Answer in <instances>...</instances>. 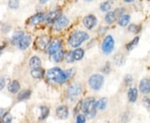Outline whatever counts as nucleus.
<instances>
[{"instance_id":"obj_37","label":"nucleus","mask_w":150,"mask_h":123,"mask_svg":"<svg viewBox=\"0 0 150 123\" xmlns=\"http://www.w3.org/2000/svg\"><path fill=\"white\" fill-rule=\"evenodd\" d=\"M144 103L147 107H150V98H147V99H145Z\"/></svg>"},{"instance_id":"obj_2","label":"nucleus","mask_w":150,"mask_h":123,"mask_svg":"<svg viewBox=\"0 0 150 123\" xmlns=\"http://www.w3.org/2000/svg\"><path fill=\"white\" fill-rule=\"evenodd\" d=\"M96 102L93 97H88L83 102V111L87 117L91 119L96 115Z\"/></svg>"},{"instance_id":"obj_14","label":"nucleus","mask_w":150,"mask_h":123,"mask_svg":"<svg viewBox=\"0 0 150 123\" xmlns=\"http://www.w3.org/2000/svg\"><path fill=\"white\" fill-rule=\"evenodd\" d=\"M56 114H57L58 117L62 120H64L69 117V109L66 106H61L57 108Z\"/></svg>"},{"instance_id":"obj_4","label":"nucleus","mask_w":150,"mask_h":123,"mask_svg":"<svg viewBox=\"0 0 150 123\" xmlns=\"http://www.w3.org/2000/svg\"><path fill=\"white\" fill-rule=\"evenodd\" d=\"M103 77L100 74H93L88 79V84L92 89L93 90H99L103 84Z\"/></svg>"},{"instance_id":"obj_27","label":"nucleus","mask_w":150,"mask_h":123,"mask_svg":"<svg viewBox=\"0 0 150 123\" xmlns=\"http://www.w3.org/2000/svg\"><path fill=\"white\" fill-rule=\"evenodd\" d=\"M31 95V91L29 90H25V91H23L20 92L18 96V101H23L25 99H28Z\"/></svg>"},{"instance_id":"obj_13","label":"nucleus","mask_w":150,"mask_h":123,"mask_svg":"<svg viewBox=\"0 0 150 123\" xmlns=\"http://www.w3.org/2000/svg\"><path fill=\"white\" fill-rule=\"evenodd\" d=\"M140 91L144 94H149L150 92V79L144 78L141 80L139 84Z\"/></svg>"},{"instance_id":"obj_26","label":"nucleus","mask_w":150,"mask_h":123,"mask_svg":"<svg viewBox=\"0 0 150 123\" xmlns=\"http://www.w3.org/2000/svg\"><path fill=\"white\" fill-rule=\"evenodd\" d=\"M23 35H24V34H23V32H22V31H18V32H16L13 35L12 42L14 43V44H18V42L20 41V39L23 38Z\"/></svg>"},{"instance_id":"obj_21","label":"nucleus","mask_w":150,"mask_h":123,"mask_svg":"<svg viewBox=\"0 0 150 123\" xmlns=\"http://www.w3.org/2000/svg\"><path fill=\"white\" fill-rule=\"evenodd\" d=\"M29 66L32 68H36L41 67V60L38 58V57H33L29 61Z\"/></svg>"},{"instance_id":"obj_20","label":"nucleus","mask_w":150,"mask_h":123,"mask_svg":"<svg viewBox=\"0 0 150 123\" xmlns=\"http://www.w3.org/2000/svg\"><path fill=\"white\" fill-rule=\"evenodd\" d=\"M107 104L108 99L106 97H103L96 102V107L99 110H104L107 107Z\"/></svg>"},{"instance_id":"obj_8","label":"nucleus","mask_w":150,"mask_h":123,"mask_svg":"<svg viewBox=\"0 0 150 123\" xmlns=\"http://www.w3.org/2000/svg\"><path fill=\"white\" fill-rule=\"evenodd\" d=\"M43 20H44V14L42 13H36V14L33 15L31 18H29L28 19L27 23L28 25L34 26V25H37V24L41 23Z\"/></svg>"},{"instance_id":"obj_25","label":"nucleus","mask_w":150,"mask_h":123,"mask_svg":"<svg viewBox=\"0 0 150 123\" xmlns=\"http://www.w3.org/2000/svg\"><path fill=\"white\" fill-rule=\"evenodd\" d=\"M40 111H41V114H40V117H39V120L43 121L44 119H46L48 116L49 108L47 107H40Z\"/></svg>"},{"instance_id":"obj_29","label":"nucleus","mask_w":150,"mask_h":123,"mask_svg":"<svg viewBox=\"0 0 150 123\" xmlns=\"http://www.w3.org/2000/svg\"><path fill=\"white\" fill-rule=\"evenodd\" d=\"M111 8V3L109 1H106V2H103L102 4L100 5V9L103 12H107Z\"/></svg>"},{"instance_id":"obj_35","label":"nucleus","mask_w":150,"mask_h":123,"mask_svg":"<svg viewBox=\"0 0 150 123\" xmlns=\"http://www.w3.org/2000/svg\"><path fill=\"white\" fill-rule=\"evenodd\" d=\"M80 103L78 104V106L76 108H74V113H78V112L80 111V109H82V102H79Z\"/></svg>"},{"instance_id":"obj_15","label":"nucleus","mask_w":150,"mask_h":123,"mask_svg":"<svg viewBox=\"0 0 150 123\" xmlns=\"http://www.w3.org/2000/svg\"><path fill=\"white\" fill-rule=\"evenodd\" d=\"M61 15V10L57 9V10L53 11L51 13H49L48 15L46 16V21L48 22V23H52L54 22V21Z\"/></svg>"},{"instance_id":"obj_11","label":"nucleus","mask_w":150,"mask_h":123,"mask_svg":"<svg viewBox=\"0 0 150 123\" xmlns=\"http://www.w3.org/2000/svg\"><path fill=\"white\" fill-rule=\"evenodd\" d=\"M61 48V43L60 41L58 39H55L53 42L49 43L48 45V47L46 48L47 49V53L49 54L54 53L55 52H57L58 50H59Z\"/></svg>"},{"instance_id":"obj_22","label":"nucleus","mask_w":150,"mask_h":123,"mask_svg":"<svg viewBox=\"0 0 150 123\" xmlns=\"http://www.w3.org/2000/svg\"><path fill=\"white\" fill-rule=\"evenodd\" d=\"M116 16L117 15H116L115 12H108L107 14H106V16H105V21L108 24H112V22L115 21Z\"/></svg>"},{"instance_id":"obj_3","label":"nucleus","mask_w":150,"mask_h":123,"mask_svg":"<svg viewBox=\"0 0 150 123\" xmlns=\"http://www.w3.org/2000/svg\"><path fill=\"white\" fill-rule=\"evenodd\" d=\"M88 38H89V36L87 32L79 31V32L73 33L70 36L69 39V43L73 48H77V47L80 46L82 43Z\"/></svg>"},{"instance_id":"obj_9","label":"nucleus","mask_w":150,"mask_h":123,"mask_svg":"<svg viewBox=\"0 0 150 123\" xmlns=\"http://www.w3.org/2000/svg\"><path fill=\"white\" fill-rule=\"evenodd\" d=\"M82 92V86L79 83H74L70 85L68 88V93L70 96L76 97L79 96Z\"/></svg>"},{"instance_id":"obj_38","label":"nucleus","mask_w":150,"mask_h":123,"mask_svg":"<svg viewBox=\"0 0 150 123\" xmlns=\"http://www.w3.org/2000/svg\"><path fill=\"white\" fill-rule=\"evenodd\" d=\"M47 1H48V0H40V3H41V4H45Z\"/></svg>"},{"instance_id":"obj_1","label":"nucleus","mask_w":150,"mask_h":123,"mask_svg":"<svg viewBox=\"0 0 150 123\" xmlns=\"http://www.w3.org/2000/svg\"><path fill=\"white\" fill-rule=\"evenodd\" d=\"M47 78L51 82H57V83H64L68 79V76L66 72L62 71L59 67H54L48 71L47 72Z\"/></svg>"},{"instance_id":"obj_34","label":"nucleus","mask_w":150,"mask_h":123,"mask_svg":"<svg viewBox=\"0 0 150 123\" xmlns=\"http://www.w3.org/2000/svg\"><path fill=\"white\" fill-rule=\"evenodd\" d=\"M5 86V80L2 77H0V91L2 89H4V87Z\"/></svg>"},{"instance_id":"obj_12","label":"nucleus","mask_w":150,"mask_h":123,"mask_svg":"<svg viewBox=\"0 0 150 123\" xmlns=\"http://www.w3.org/2000/svg\"><path fill=\"white\" fill-rule=\"evenodd\" d=\"M31 41H32V39L29 35H23V38L20 39V41L18 43V45L21 50H25L30 45Z\"/></svg>"},{"instance_id":"obj_40","label":"nucleus","mask_w":150,"mask_h":123,"mask_svg":"<svg viewBox=\"0 0 150 123\" xmlns=\"http://www.w3.org/2000/svg\"><path fill=\"white\" fill-rule=\"evenodd\" d=\"M125 2H127V3H130V2H132L133 0H124Z\"/></svg>"},{"instance_id":"obj_28","label":"nucleus","mask_w":150,"mask_h":123,"mask_svg":"<svg viewBox=\"0 0 150 123\" xmlns=\"http://www.w3.org/2000/svg\"><path fill=\"white\" fill-rule=\"evenodd\" d=\"M139 37H136L135 38H134L130 43H129L127 45H126V48H127V50H129V51L133 50L134 47L139 43Z\"/></svg>"},{"instance_id":"obj_18","label":"nucleus","mask_w":150,"mask_h":123,"mask_svg":"<svg viewBox=\"0 0 150 123\" xmlns=\"http://www.w3.org/2000/svg\"><path fill=\"white\" fill-rule=\"evenodd\" d=\"M71 55L73 57L74 60L76 61H79L83 58V55H84V51L82 49V48H78V49H75L74 52L71 53Z\"/></svg>"},{"instance_id":"obj_23","label":"nucleus","mask_w":150,"mask_h":123,"mask_svg":"<svg viewBox=\"0 0 150 123\" xmlns=\"http://www.w3.org/2000/svg\"><path fill=\"white\" fill-rule=\"evenodd\" d=\"M52 55H53L52 60L55 63H59L64 58V53H63V51H60V50H58L57 52H55Z\"/></svg>"},{"instance_id":"obj_41","label":"nucleus","mask_w":150,"mask_h":123,"mask_svg":"<svg viewBox=\"0 0 150 123\" xmlns=\"http://www.w3.org/2000/svg\"><path fill=\"white\" fill-rule=\"evenodd\" d=\"M86 1H92V0H86Z\"/></svg>"},{"instance_id":"obj_32","label":"nucleus","mask_w":150,"mask_h":123,"mask_svg":"<svg viewBox=\"0 0 150 123\" xmlns=\"http://www.w3.org/2000/svg\"><path fill=\"white\" fill-rule=\"evenodd\" d=\"M141 30V27L136 24H131L129 27V31L134 32V33H137V32H140Z\"/></svg>"},{"instance_id":"obj_16","label":"nucleus","mask_w":150,"mask_h":123,"mask_svg":"<svg viewBox=\"0 0 150 123\" xmlns=\"http://www.w3.org/2000/svg\"><path fill=\"white\" fill-rule=\"evenodd\" d=\"M31 76L33 78H36V79L43 78V76H44V70L41 67L33 68L32 71H31Z\"/></svg>"},{"instance_id":"obj_5","label":"nucleus","mask_w":150,"mask_h":123,"mask_svg":"<svg viewBox=\"0 0 150 123\" xmlns=\"http://www.w3.org/2000/svg\"><path fill=\"white\" fill-rule=\"evenodd\" d=\"M114 48V40L111 35L106 36L104 38L102 44V51L105 54H108L112 53Z\"/></svg>"},{"instance_id":"obj_10","label":"nucleus","mask_w":150,"mask_h":123,"mask_svg":"<svg viewBox=\"0 0 150 123\" xmlns=\"http://www.w3.org/2000/svg\"><path fill=\"white\" fill-rule=\"evenodd\" d=\"M83 22L84 26H85L88 29H92L93 27L96 25V17L93 16V15H88V16H86L85 18H83Z\"/></svg>"},{"instance_id":"obj_6","label":"nucleus","mask_w":150,"mask_h":123,"mask_svg":"<svg viewBox=\"0 0 150 123\" xmlns=\"http://www.w3.org/2000/svg\"><path fill=\"white\" fill-rule=\"evenodd\" d=\"M69 23V20L67 17L64 15H60L54 22V30H58V31L62 30L67 27Z\"/></svg>"},{"instance_id":"obj_31","label":"nucleus","mask_w":150,"mask_h":123,"mask_svg":"<svg viewBox=\"0 0 150 123\" xmlns=\"http://www.w3.org/2000/svg\"><path fill=\"white\" fill-rule=\"evenodd\" d=\"M8 7L12 9H16L19 7V1L18 0H9Z\"/></svg>"},{"instance_id":"obj_19","label":"nucleus","mask_w":150,"mask_h":123,"mask_svg":"<svg viewBox=\"0 0 150 123\" xmlns=\"http://www.w3.org/2000/svg\"><path fill=\"white\" fill-rule=\"evenodd\" d=\"M8 89L11 93H17L20 89V84H19V82L18 81H13L8 85Z\"/></svg>"},{"instance_id":"obj_36","label":"nucleus","mask_w":150,"mask_h":123,"mask_svg":"<svg viewBox=\"0 0 150 123\" xmlns=\"http://www.w3.org/2000/svg\"><path fill=\"white\" fill-rule=\"evenodd\" d=\"M125 81H126V82H127V83H130V82H132V77H131V76L130 75L127 76V77H126V79H125Z\"/></svg>"},{"instance_id":"obj_30","label":"nucleus","mask_w":150,"mask_h":123,"mask_svg":"<svg viewBox=\"0 0 150 123\" xmlns=\"http://www.w3.org/2000/svg\"><path fill=\"white\" fill-rule=\"evenodd\" d=\"M12 116H11V114L9 112H6L4 113V115H3V117H1V121L3 122H5V123H8L11 122H12Z\"/></svg>"},{"instance_id":"obj_24","label":"nucleus","mask_w":150,"mask_h":123,"mask_svg":"<svg viewBox=\"0 0 150 123\" xmlns=\"http://www.w3.org/2000/svg\"><path fill=\"white\" fill-rule=\"evenodd\" d=\"M130 21V16L129 15H121V17L118 19V24L120 26H126Z\"/></svg>"},{"instance_id":"obj_33","label":"nucleus","mask_w":150,"mask_h":123,"mask_svg":"<svg viewBox=\"0 0 150 123\" xmlns=\"http://www.w3.org/2000/svg\"><path fill=\"white\" fill-rule=\"evenodd\" d=\"M86 122L85 117L83 115H78L77 116V122L78 123H83Z\"/></svg>"},{"instance_id":"obj_17","label":"nucleus","mask_w":150,"mask_h":123,"mask_svg":"<svg viewBox=\"0 0 150 123\" xmlns=\"http://www.w3.org/2000/svg\"><path fill=\"white\" fill-rule=\"evenodd\" d=\"M128 97L130 102H135L138 98V90L134 87H131L128 91Z\"/></svg>"},{"instance_id":"obj_7","label":"nucleus","mask_w":150,"mask_h":123,"mask_svg":"<svg viewBox=\"0 0 150 123\" xmlns=\"http://www.w3.org/2000/svg\"><path fill=\"white\" fill-rule=\"evenodd\" d=\"M49 42H50V38L47 35L39 36V37H38L35 43H34V47L38 49H39V50L45 49L48 47Z\"/></svg>"},{"instance_id":"obj_39","label":"nucleus","mask_w":150,"mask_h":123,"mask_svg":"<svg viewBox=\"0 0 150 123\" xmlns=\"http://www.w3.org/2000/svg\"><path fill=\"white\" fill-rule=\"evenodd\" d=\"M4 46H0V53H1L2 51H3V49H4Z\"/></svg>"}]
</instances>
